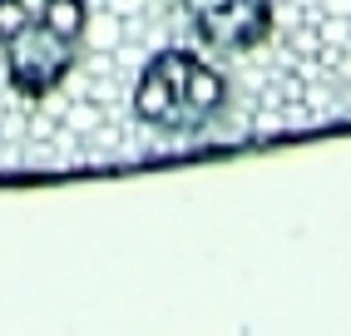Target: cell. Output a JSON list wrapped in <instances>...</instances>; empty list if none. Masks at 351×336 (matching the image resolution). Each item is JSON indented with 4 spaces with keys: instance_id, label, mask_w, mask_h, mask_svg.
<instances>
[{
    "instance_id": "obj_1",
    "label": "cell",
    "mask_w": 351,
    "mask_h": 336,
    "mask_svg": "<svg viewBox=\"0 0 351 336\" xmlns=\"http://www.w3.org/2000/svg\"><path fill=\"white\" fill-rule=\"evenodd\" d=\"M89 5L84 0H0V55L20 99L55 94L84 55Z\"/></svg>"
},
{
    "instance_id": "obj_2",
    "label": "cell",
    "mask_w": 351,
    "mask_h": 336,
    "mask_svg": "<svg viewBox=\"0 0 351 336\" xmlns=\"http://www.w3.org/2000/svg\"><path fill=\"white\" fill-rule=\"evenodd\" d=\"M228 104V80L218 64H208L198 50H158L134 80V119L149 124L154 134H198L213 124Z\"/></svg>"
},
{
    "instance_id": "obj_3",
    "label": "cell",
    "mask_w": 351,
    "mask_h": 336,
    "mask_svg": "<svg viewBox=\"0 0 351 336\" xmlns=\"http://www.w3.org/2000/svg\"><path fill=\"white\" fill-rule=\"evenodd\" d=\"M189 10H193V35L228 55L257 50L277 30L272 0H189Z\"/></svg>"
},
{
    "instance_id": "obj_4",
    "label": "cell",
    "mask_w": 351,
    "mask_h": 336,
    "mask_svg": "<svg viewBox=\"0 0 351 336\" xmlns=\"http://www.w3.org/2000/svg\"><path fill=\"white\" fill-rule=\"evenodd\" d=\"M183 5H189V0H183Z\"/></svg>"
}]
</instances>
